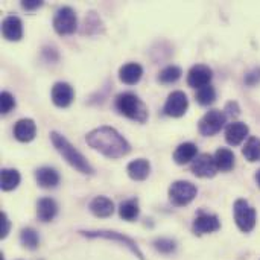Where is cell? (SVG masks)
<instances>
[{
    "label": "cell",
    "instance_id": "d6986e66",
    "mask_svg": "<svg viewBox=\"0 0 260 260\" xmlns=\"http://www.w3.org/2000/svg\"><path fill=\"white\" fill-rule=\"evenodd\" d=\"M90 210L98 218H108L114 212V204L111 200H108L105 197H96L90 203Z\"/></svg>",
    "mask_w": 260,
    "mask_h": 260
},
{
    "label": "cell",
    "instance_id": "1f68e13d",
    "mask_svg": "<svg viewBox=\"0 0 260 260\" xmlns=\"http://www.w3.org/2000/svg\"><path fill=\"white\" fill-rule=\"evenodd\" d=\"M9 229H11V222L6 216V213H0V238L5 239L9 233Z\"/></svg>",
    "mask_w": 260,
    "mask_h": 260
},
{
    "label": "cell",
    "instance_id": "7a4b0ae2",
    "mask_svg": "<svg viewBox=\"0 0 260 260\" xmlns=\"http://www.w3.org/2000/svg\"><path fill=\"white\" fill-rule=\"evenodd\" d=\"M50 139H52V143H53L55 149L64 157V160L72 168H75L81 174H87V175H91L93 174V168L90 166V163L87 161V158L64 136H61L58 133H52L50 134Z\"/></svg>",
    "mask_w": 260,
    "mask_h": 260
},
{
    "label": "cell",
    "instance_id": "603a6c76",
    "mask_svg": "<svg viewBox=\"0 0 260 260\" xmlns=\"http://www.w3.org/2000/svg\"><path fill=\"white\" fill-rule=\"evenodd\" d=\"M215 163L218 166V171L229 172L235 168V154L227 148H221L215 154Z\"/></svg>",
    "mask_w": 260,
    "mask_h": 260
},
{
    "label": "cell",
    "instance_id": "d6a6232c",
    "mask_svg": "<svg viewBox=\"0 0 260 260\" xmlns=\"http://www.w3.org/2000/svg\"><path fill=\"white\" fill-rule=\"evenodd\" d=\"M260 81V69H256V70H253L251 73H248L247 76H245V82L247 84H250V85H254L256 82H259Z\"/></svg>",
    "mask_w": 260,
    "mask_h": 260
},
{
    "label": "cell",
    "instance_id": "ffe728a7",
    "mask_svg": "<svg viewBox=\"0 0 260 260\" xmlns=\"http://www.w3.org/2000/svg\"><path fill=\"white\" fill-rule=\"evenodd\" d=\"M58 206L52 198H43L37 204V216L43 222H49L56 216Z\"/></svg>",
    "mask_w": 260,
    "mask_h": 260
},
{
    "label": "cell",
    "instance_id": "f1b7e54d",
    "mask_svg": "<svg viewBox=\"0 0 260 260\" xmlns=\"http://www.w3.org/2000/svg\"><path fill=\"white\" fill-rule=\"evenodd\" d=\"M215 99H216V91L212 85H206V87L200 88L197 93V101L201 105H210L215 102Z\"/></svg>",
    "mask_w": 260,
    "mask_h": 260
},
{
    "label": "cell",
    "instance_id": "52a82bcc",
    "mask_svg": "<svg viewBox=\"0 0 260 260\" xmlns=\"http://www.w3.org/2000/svg\"><path fill=\"white\" fill-rule=\"evenodd\" d=\"M225 125V114L219 110H210L200 120L198 129L203 136H215Z\"/></svg>",
    "mask_w": 260,
    "mask_h": 260
},
{
    "label": "cell",
    "instance_id": "7c38bea8",
    "mask_svg": "<svg viewBox=\"0 0 260 260\" xmlns=\"http://www.w3.org/2000/svg\"><path fill=\"white\" fill-rule=\"evenodd\" d=\"M73 98H75V91L67 82H56L52 87V101L59 108L69 107L72 104Z\"/></svg>",
    "mask_w": 260,
    "mask_h": 260
},
{
    "label": "cell",
    "instance_id": "4316f807",
    "mask_svg": "<svg viewBox=\"0 0 260 260\" xmlns=\"http://www.w3.org/2000/svg\"><path fill=\"white\" fill-rule=\"evenodd\" d=\"M181 75H183V72H181L180 67H177V66H168V67H165L160 72L158 81L161 84H172V82H177L181 78Z\"/></svg>",
    "mask_w": 260,
    "mask_h": 260
},
{
    "label": "cell",
    "instance_id": "e575fe53",
    "mask_svg": "<svg viewBox=\"0 0 260 260\" xmlns=\"http://www.w3.org/2000/svg\"><path fill=\"white\" fill-rule=\"evenodd\" d=\"M227 111H229V114H232V116H238V114H239V105H238L236 102H229V104H227Z\"/></svg>",
    "mask_w": 260,
    "mask_h": 260
},
{
    "label": "cell",
    "instance_id": "9a60e30c",
    "mask_svg": "<svg viewBox=\"0 0 260 260\" xmlns=\"http://www.w3.org/2000/svg\"><path fill=\"white\" fill-rule=\"evenodd\" d=\"M85 236H88V238H105V239H113V241H119V242H122L123 245H126L134 254H137V257H143L142 256V253H140V250L137 248V245H136V242H133L129 238H126V236H123V235H119V233H114V232H87V233H84Z\"/></svg>",
    "mask_w": 260,
    "mask_h": 260
},
{
    "label": "cell",
    "instance_id": "9c48e42d",
    "mask_svg": "<svg viewBox=\"0 0 260 260\" xmlns=\"http://www.w3.org/2000/svg\"><path fill=\"white\" fill-rule=\"evenodd\" d=\"M212 76H213V72L209 66H204V64H197L193 66L190 70H189V75H187V84L193 88H203L206 85H210V81H212Z\"/></svg>",
    "mask_w": 260,
    "mask_h": 260
},
{
    "label": "cell",
    "instance_id": "44dd1931",
    "mask_svg": "<svg viewBox=\"0 0 260 260\" xmlns=\"http://www.w3.org/2000/svg\"><path fill=\"white\" fill-rule=\"evenodd\" d=\"M151 172V165L148 160L145 158H139V160H134L128 165V175L136 180V181H143L148 178Z\"/></svg>",
    "mask_w": 260,
    "mask_h": 260
},
{
    "label": "cell",
    "instance_id": "4dcf8cb0",
    "mask_svg": "<svg viewBox=\"0 0 260 260\" xmlns=\"http://www.w3.org/2000/svg\"><path fill=\"white\" fill-rule=\"evenodd\" d=\"M155 248L161 253H172L175 250V242L171 239H160L155 242Z\"/></svg>",
    "mask_w": 260,
    "mask_h": 260
},
{
    "label": "cell",
    "instance_id": "6da1fadb",
    "mask_svg": "<svg viewBox=\"0 0 260 260\" xmlns=\"http://www.w3.org/2000/svg\"><path fill=\"white\" fill-rule=\"evenodd\" d=\"M85 140L93 149L99 151L108 158H120L131 151L126 139L111 126H99L93 129L87 134Z\"/></svg>",
    "mask_w": 260,
    "mask_h": 260
},
{
    "label": "cell",
    "instance_id": "ac0fdd59",
    "mask_svg": "<svg viewBox=\"0 0 260 260\" xmlns=\"http://www.w3.org/2000/svg\"><path fill=\"white\" fill-rule=\"evenodd\" d=\"M197 157H198V148H197V145H193V143H190V142L181 143V145L175 149V152H174V160H175V163H178V165L190 163V161H193Z\"/></svg>",
    "mask_w": 260,
    "mask_h": 260
},
{
    "label": "cell",
    "instance_id": "8fae6325",
    "mask_svg": "<svg viewBox=\"0 0 260 260\" xmlns=\"http://www.w3.org/2000/svg\"><path fill=\"white\" fill-rule=\"evenodd\" d=\"M221 222L218 219V216L215 215H209V213H200L197 216V219L193 221V233L195 235H207V233H213L216 230H219Z\"/></svg>",
    "mask_w": 260,
    "mask_h": 260
},
{
    "label": "cell",
    "instance_id": "484cf974",
    "mask_svg": "<svg viewBox=\"0 0 260 260\" xmlns=\"http://www.w3.org/2000/svg\"><path fill=\"white\" fill-rule=\"evenodd\" d=\"M244 157L248 161H260V139L257 137H250L242 149Z\"/></svg>",
    "mask_w": 260,
    "mask_h": 260
},
{
    "label": "cell",
    "instance_id": "30bf717a",
    "mask_svg": "<svg viewBox=\"0 0 260 260\" xmlns=\"http://www.w3.org/2000/svg\"><path fill=\"white\" fill-rule=\"evenodd\" d=\"M216 171L218 166L215 163V157H212L210 154H201L192 163V172L201 178H212L215 177Z\"/></svg>",
    "mask_w": 260,
    "mask_h": 260
},
{
    "label": "cell",
    "instance_id": "277c9868",
    "mask_svg": "<svg viewBox=\"0 0 260 260\" xmlns=\"http://www.w3.org/2000/svg\"><path fill=\"white\" fill-rule=\"evenodd\" d=\"M233 213H235V221H236L238 227L244 233H248V232H251L254 229V225H256V210L248 204V201L238 200L235 203Z\"/></svg>",
    "mask_w": 260,
    "mask_h": 260
},
{
    "label": "cell",
    "instance_id": "83f0119b",
    "mask_svg": "<svg viewBox=\"0 0 260 260\" xmlns=\"http://www.w3.org/2000/svg\"><path fill=\"white\" fill-rule=\"evenodd\" d=\"M20 241L23 244V247L29 248V250H35L40 244V238H38V233L32 229H24L21 230V235H20Z\"/></svg>",
    "mask_w": 260,
    "mask_h": 260
},
{
    "label": "cell",
    "instance_id": "d590c367",
    "mask_svg": "<svg viewBox=\"0 0 260 260\" xmlns=\"http://www.w3.org/2000/svg\"><path fill=\"white\" fill-rule=\"evenodd\" d=\"M256 181H257V184H259L260 187V169L257 171V174H256Z\"/></svg>",
    "mask_w": 260,
    "mask_h": 260
},
{
    "label": "cell",
    "instance_id": "8992f818",
    "mask_svg": "<svg viewBox=\"0 0 260 260\" xmlns=\"http://www.w3.org/2000/svg\"><path fill=\"white\" fill-rule=\"evenodd\" d=\"M197 187L189 181H175L169 187V198L175 206H187L197 197Z\"/></svg>",
    "mask_w": 260,
    "mask_h": 260
},
{
    "label": "cell",
    "instance_id": "7402d4cb",
    "mask_svg": "<svg viewBox=\"0 0 260 260\" xmlns=\"http://www.w3.org/2000/svg\"><path fill=\"white\" fill-rule=\"evenodd\" d=\"M35 177H37L38 184L41 187H44V189H53L59 183V175L52 168H41V169H38Z\"/></svg>",
    "mask_w": 260,
    "mask_h": 260
},
{
    "label": "cell",
    "instance_id": "5bb4252c",
    "mask_svg": "<svg viewBox=\"0 0 260 260\" xmlns=\"http://www.w3.org/2000/svg\"><path fill=\"white\" fill-rule=\"evenodd\" d=\"M37 126L32 119H21L14 126V136L18 142H30L35 139Z\"/></svg>",
    "mask_w": 260,
    "mask_h": 260
},
{
    "label": "cell",
    "instance_id": "836d02e7",
    "mask_svg": "<svg viewBox=\"0 0 260 260\" xmlns=\"http://www.w3.org/2000/svg\"><path fill=\"white\" fill-rule=\"evenodd\" d=\"M41 5H43V2H40V0H23V2H21V6H23L26 11H34V9L40 8Z\"/></svg>",
    "mask_w": 260,
    "mask_h": 260
},
{
    "label": "cell",
    "instance_id": "3957f363",
    "mask_svg": "<svg viewBox=\"0 0 260 260\" xmlns=\"http://www.w3.org/2000/svg\"><path fill=\"white\" fill-rule=\"evenodd\" d=\"M116 108L120 114L139 123H145L148 120V108L134 93H120L116 98Z\"/></svg>",
    "mask_w": 260,
    "mask_h": 260
},
{
    "label": "cell",
    "instance_id": "ba28073f",
    "mask_svg": "<svg viewBox=\"0 0 260 260\" xmlns=\"http://www.w3.org/2000/svg\"><path fill=\"white\" fill-rule=\"evenodd\" d=\"M189 108V99L183 91H174L169 94L165 104V113L171 117H181Z\"/></svg>",
    "mask_w": 260,
    "mask_h": 260
},
{
    "label": "cell",
    "instance_id": "4fadbf2b",
    "mask_svg": "<svg viewBox=\"0 0 260 260\" xmlns=\"http://www.w3.org/2000/svg\"><path fill=\"white\" fill-rule=\"evenodd\" d=\"M2 34L8 41H18L23 37L21 20L15 15H9L2 23Z\"/></svg>",
    "mask_w": 260,
    "mask_h": 260
},
{
    "label": "cell",
    "instance_id": "5b68a950",
    "mask_svg": "<svg viewBox=\"0 0 260 260\" xmlns=\"http://www.w3.org/2000/svg\"><path fill=\"white\" fill-rule=\"evenodd\" d=\"M78 27V18L76 14L72 8L64 6L59 8L53 17V29L59 35H70L76 30Z\"/></svg>",
    "mask_w": 260,
    "mask_h": 260
},
{
    "label": "cell",
    "instance_id": "cb8c5ba5",
    "mask_svg": "<svg viewBox=\"0 0 260 260\" xmlns=\"http://www.w3.org/2000/svg\"><path fill=\"white\" fill-rule=\"evenodd\" d=\"M2 189L3 190H14L18 183H20V174L15 169H2V177H0Z\"/></svg>",
    "mask_w": 260,
    "mask_h": 260
},
{
    "label": "cell",
    "instance_id": "e0dca14e",
    "mask_svg": "<svg viewBox=\"0 0 260 260\" xmlns=\"http://www.w3.org/2000/svg\"><path fill=\"white\" fill-rule=\"evenodd\" d=\"M142 75H143V69L137 62H128V64L122 66L120 70H119L120 81L125 82V84H128V85L137 84L140 81Z\"/></svg>",
    "mask_w": 260,
    "mask_h": 260
},
{
    "label": "cell",
    "instance_id": "d4e9b609",
    "mask_svg": "<svg viewBox=\"0 0 260 260\" xmlns=\"http://www.w3.org/2000/svg\"><path fill=\"white\" fill-rule=\"evenodd\" d=\"M139 212H140V209H139L137 200L123 201V203L120 204V207H119V215H120V218L125 219V221H134V219H137Z\"/></svg>",
    "mask_w": 260,
    "mask_h": 260
},
{
    "label": "cell",
    "instance_id": "f546056e",
    "mask_svg": "<svg viewBox=\"0 0 260 260\" xmlns=\"http://www.w3.org/2000/svg\"><path fill=\"white\" fill-rule=\"evenodd\" d=\"M15 107V99L11 93L8 91H3L0 94V110H2V114H6L9 113L12 108Z\"/></svg>",
    "mask_w": 260,
    "mask_h": 260
},
{
    "label": "cell",
    "instance_id": "2e32d148",
    "mask_svg": "<svg viewBox=\"0 0 260 260\" xmlns=\"http://www.w3.org/2000/svg\"><path fill=\"white\" fill-rule=\"evenodd\" d=\"M247 136H248V126L242 122H233L225 129V140L233 146L241 145Z\"/></svg>",
    "mask_w": 260,
    "mask_h": 260
}]
</instances>
